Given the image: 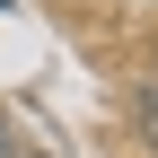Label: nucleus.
<instances>
[{
	"label": "nucleus",
	"mask_w": 158,
	"mask_h": 158,
	"mask_svg": "<svg viewBox=\"0 0 158 158\" xmlns=\"http://www.w3.org/2000/svg\"><path fill=\"white\" fill-rule=\"evenodd\" d=\"M0 158H9V123H0Z\"/></svg>",
	"instance_id": "f257e3e1"
}]
</instances>
